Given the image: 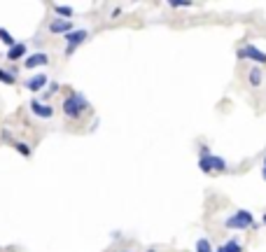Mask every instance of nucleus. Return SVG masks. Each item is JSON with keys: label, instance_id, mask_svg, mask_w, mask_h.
Returning <instances> with one entry per match:
<instances>
[{"label": "nucleus", "instance_id": "nucleus-21", "mask_svg": "<svg viewBox=\"0 0 266 252\" xmlns=\"http://www.w3.org/2000/svg\"><path fill=\"white\" fill-rule=\"evenodd\" d=\"M261 177H264V180H266V166H264V168H261Z\"/></svg>", "mask_w": 266, "mask_h": 252}, {"label": "nucleus", "instance_id": "nucleus-13", "mask_svg": "<svg viewBox=\"0 0 266 252\" xmlns=\"http://www.w3.org/2000/svg\"><path fill=\"white\" fill-rule=\"evenodd\" d=\"M222 250L224 252H243V243H240V238H226L224 243H222Z\"/></svg>", "mask_w": 266, "mask_h": 252}, {"label": "nucleus", "instance_id": "nucleus-15", "mask_svg": "<svg viewBox=\"0 0 266 252\" xmlns=\"http://www.w3.org/2000/svg\"><path fill=\"white\" fill-rule=\"evenodd\" d=\"M0 42H3V45H7V49L17 45V40H14V35L10 33L7 28H0Z\"/></svg>", "mask_w": 266, "mask_h": 252}, {"label": "nucleus", "instance_id": "nucleus-1", "mask_svg": "<svg viewBox=\"0 0 266 252\" xmlns=\"http://www.w3.org/2000/svg\"><path fill=\"white\" fill-rule=\"evenodd\" d=\"M89 108H91V105H89L87 96H84L82 91H73L70 96H66V98H63V105H61L63 115L68 117V119H80Z\"/></svg>", "mask_w": 266, "mask_h": 252}, {"label": "nucleus", "instance_id": "nucleus-6", "mask_svg": "<svg viewBox=\"0 0 266 252\" xmlns=\"http://www.w3.org/2000/svg\"><path fill=\"white\" fill-rule=\"evenodd\" d=\"M28 108H31V112H33L38 119H52V117H54V108H52L49 103L38 101V98H33V101L28 103Z\"/></svg>", "mask_w": 266, "mask_h": 252}, {"label": "nucleus", "instance_id": "nucleus-14", "mask_svg": "<svg viewBox=\"0 0 266 252\" xmlns=\"http://www.w3.org/2000/svg\"><path fill=\"white\" fill-rule=\"evenodd\" d=\"M54 12L59 14L56 19H66V21H70V17H73V7H70V5H54Z\"/></svg>", "mask_w": 266, "mask_h": 252}, {"label": "nucleus", "instance_id": "nucleus-5", "mask_svg": "<svg viewBox=\"0 0 266 252\" xmlns=\"http://www.w3.org/2000/svg\"><path fill=\"white\" fill-rule=\"evenodd\" d=\"M236 56H238L240 61H254V63H261L264 66L266 63V52H261L259 47H254V45H245V47H240L238 52H236Z\"/></svg>", "mask_w": 266, "mask_h": 252}, {"label": "nucleus", "instance_id": "nucleus-25", "mask_svg": "<svg viewBox=\"0 0 266 252\" xmlns=\"http://www.w3.org/2000/svg\"><path fill=\"white\" fill-rule=\"evenodd\" d=\"M264 166H266V157H264Z\"/></svg>", "mask_w": 266, "mask_h": 252}, {"label": "nucleus", "instance_id": "nucleus-2", "mask_svg": "<svg viewBox=\"0 0 266 252\" xmlns=\"http://www.w3.org/2000/svg\"><path fill=\"white\" fill-rule=\"evenodd\" d=\"M224 224V229H233V231H245V229H257L259 226V222L252 217V212L250 210H236L233 215H229V217L222 222Z\"/></svg>", "mask_w": 266, "mask_h": 252}, {"label": "nucleus", "instance_id": "nucleus-8", "mask_svg": "<svg viewBox=\"0 0 266 252\" xmlns=\"http://www.w3.org/2000/svg\"><path fill=\"white\" fill-rule=\"evenodd\" d=\"M49 84V77H47V73H38V75H33V77H28L26 80V91H33V94H38V91H42V89Z\"/></svg>", "mask_w": 266, "mask_h": 252}, {"label": "nucleus", "instance_id": "nucleus-12", "mask_svg": "<svg viewBox=\"0 0 266 252\" xmlns=\"http://www.w3.org/2000/svg\"><path fill=\"white\" fill-rule=\"evenodd\" d=\"M247 82L252 84L254 89L261 87V82H264V73H261V68H257V66H254V68L247 73Z\"/></svg>", "mask_w": 266, "mask_h": 252}, {"label": "nucleus", "instance_id": "nucleus-4", "mask_svg": "<svg viewBox=\"0 0 266 252\" xmlns=\"http://www.w3.org/2000/svg\"><path fill=\"white\" fill-rule=\"evenodd\" d=\"M63 40H66V56H73V52H75L82 42H87L89 40V31L87 28H73L70 33H66L63 35Z\"/></svg>", "mask_w": 266, "mask_h": 252}, {"label": "nucleus", "instance_id": "nucleus-17", "mask_svg": "<svg viewBox=\"0 0 266 252\" xmlns=\"http://www.w3.org/2000/svg\"><path fill=\"white\" fill-rule=\"evenodd\" d=\"M14 150L19 152L21 157H31V154H33V150H31L28 143H14Z\"/></svg>", "mask_w": 266, "mask_h": 252}, {"label": "nucleus", "instance_id": "nucleus-18", "mask_svg": "<svg viewBox=\"0 0 266 252\" xmlns=\"http://www.w3.org/2000/svg\"><path fill=\"white\" fill-rule=\"evenodd\" d=\"M59 89H61V87H59V82H49L47 84V91L42 94V96H45V101H47V98H52L54 94H59Z\"/></svg>", "mask_w": 266, "mask_h": 252}, {"label": "nucleus", "instance_id": "nucleus-7", "mask_svg": "<svg viewBox=\"0 0 266 252\" xmlns=\"http://www.w3.org/2000/svg\"><path fill=\"white\" fill-rule=\"evenodd\" d=\"M42 66H49V54H45V52H35V54H28L24 59V68L26 70H35L42 68Z\"/></svg>", "mask_w": 266, "mask_h": 252}, {"label": "nucleus", "instance_id": "nucleus-3", "mask_svg": "<svg viewBox=\"0 0 266 252\" xmlns=\"http://www.w3.org/2000/svg\"><path fill=\"white\" fill-rule=\"evenodd\" d=\"M198 168L201 173L210 175V173H224L229 166H226V159L217 157V154H208V157H198Z\"/></svg>", "mask_w": 266, "mask_h": 252}, {"label": "nucleus", "instance_id": "nucleus-11", "mask_svg": "<svg viewBox=\"0 0 266 252\" xmlns=\"http://www.w3.org/2000/svg\"><path fill=\"white\" fill-rule=\"evenodd\" d=\"M0 84H7V87H14V84H17V70L0 68Z\"/></svg>", "mask_w": 266, "mask_h": 252}, {"label": "nucleus", "instance_id": "nucleus-19", "mask_svg": "<svg viewBox=\"0 0 266 252\" xmlns=\"http://www.w3.org/2000/svg\"><path fill=\"white\" fill-rule=\"evenodd\" d=\"M208 154H212L210 147H208V145H201V157H208Z\"/></svg>", "mask_w": 266, "mask_h": 252}, {"label": "nucleus", "instance_id": "nucleus-22", "mask_svg": "<svg viewBox=\"0 0 266 252\" xmlns=\"http://www.w3.org/2000/svg\"><path fill=\"white\" fill-rule=\"evenodd\" d=\"M259 224H266V215H264V217H261V222H259Z\"/></svg>", "mask_w": 266, "mask_h": 252}, {"label": "nucleus", "instance_id": "nucleus-23", "mask_svg": "<svg viewBox=\"0 0 266 252\" xmlns=\"http://www.w3.org/2000/svg\"><path fill=\"white\" fill-rule=\"evenodd\" d=\"M147 252H157V250H154V247H150V250H147Z\"/></svg>", "mask_w": 266, "mask_h": 252}, {"label": "nucleus", "instance_id": "nucleus-9", "mask_svg": "<svg viewBox=\"0 0 266 252\" xmlns=\"http://www.w3.org/2000/svg\"><path fill=\"white\" fill-rule=\"evenodd\" d=\"M73 31V21H66V19H52L49 21V33L52 35H66Z\"/></svg>", "mask_w": 266, "mask_h": 252}, {"label": "nucleus", "instance_id": "nucleus-10", "mask_svg": "<svg viewBox=\"0 0 266 252\" xmlns=\"http://www.w3.org/2000/svg\"><path fill=\"white\" fill-rule=\"evenodd\" d=\"M7 61H21V59H26L28 56V47L26 45H24V42H17V45H14V47H10L7 49Z\"/></svg>", "mask_w": 266, "mask_h": 252}, {"label": "nucleus", "instance_id": "nucleus-20", "mask_svg": "<svg viewBox=\"0 0 266 252\" xmlns=\"http://www.w3.org/2000/svg\"><path fill=\"white\" fill-rule=\"evenodd\" d=\"M168 5H171L173 10H177V7H189L191 3H168Z\"/></svg>", "mask_w": 266, "mask_h": 252}, {"label": "nucleus", "instance_id": "nucleus-24", "mask_svg": "<svg viewBox=\"0 0 266 252\" xmlns=\"http://www.w3.org/2000/svg\"><path fill=\"white\" fill-rule=\"evenodd\" d=\"M122 252H131V250H122Z\"/></svg>", "mask_w": 266, "mask_h": 252}, {"label": "nucleus", "instance_id": "nucleus-16", "mask_svg": "<svg viewBox=\"0 0 266 252\" xmlns=\"http://www.w3.org/2000/svg\"><path fill=\"white\" fill-rule=\"evenodd\" d=\"M194 252H212V245L208 238H198L196 240V247H194Z\"/></svg>", "mask_w": 266, "mask_h": 252}]
</instances>
